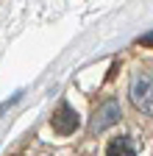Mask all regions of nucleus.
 <instances>
[{
    "instance_id": "5",
    "label": "nucleus",
    "mask_w": 153,
    "mask_h": 156,
    "mask_svg": "<svg viewBox=\"0 0 153 156\" xmlns=\"http://www.w3.org/2000/svg\"><path fill=\"white\" fill-rule=\"evenodd\" d=\"M139 45H145V48H153V31H150V34H145V36H139Z\"/></svg>"
},
{
    "instance_id": "4",
    "label": "nucleus",
    "mask_w": 153,
    "mask_h": 156,
    "mask_svg": "<svg viewBox=\"0 0 153 156\" xmlns=\"http://www.w3.org/2000/svg\"><path fill=\"white\" fill-rule=\"evenodd\" d=\"M106 156H137V151H134V145H131L128 136H117V140L109 142Z\"/></svg>"
},
{
    "instance_id": "1",
    "label": "nucleus",
    "mask_w": 153,
    "mask_h": 156,
    "mask_svg": "<svg viewBox=\"0 0 153 156\" xmlns=\"http://www.w3.org/2000/svg\"><path fill=\"white\" fill-rule=\"evenodd\" d=\"M131 101L142 112H153V75L150 73H137L131 81Z\"/></svg>"
},
{
    "instance_id": "2",
    "label": "nucleus",
    "mask_w": 153,
    "mask_h": 156,
    "mask_svg": "<svg viewBox=\"0 0 153 156\" xmlns=\"http://www.w3.org/2000/svg\"><path fill=\"white\" fill-rule=\"evenodd\" d=\"M78 123H81V117H78V112H75L70 103H59V109L53 112V117H50V126H53V131L56 134H61V136H67V134H72L75 128H78Z\"/></svg>"
},
{
    "instance_id": "3",
    "label": "nucleus",
    "mask_w": 153,
    "mask_h": 156,
    "mask_svg": "<svg viewBox=\"0 0 153 156\" xmlns=\"http://www.w3.org/2000/svg\"><path fill=\"white\" fill-rule=\"evenodd\" d=\"M120 114H123V109H120V101H106L98 112H95V117H92V134H98V131H106L109 126H114L120 120Z\"/></svg>"
}]
</instances>
